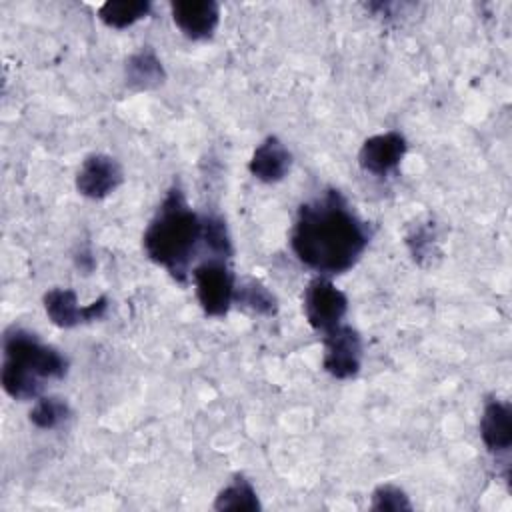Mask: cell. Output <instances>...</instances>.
<instances>
[{
    "mask_svg": "<svg viewBox=\"0 0 512 512\" xmlns=\"http://www.w3.org/2000/svg\"><path fill=\"white\" fill-rule=\"evenodd\" d=\"M368 242L370 230L366 222L334 188L304 202L290 232V246L296 258L326 276L350 270Z\"/></svg>",
    "mask_w": 512,
    "mask_h": 512,
    "instance_id": "obj_1",
    "label": "cell"
},
{
    "mask_svg": "<svg viewBox=\"0 0 512 512\" xmlns=\"http://www.w3.org/2000/svg\"><path fill=\"white\" fill-rule=\"evenodd\" d=\"M202 242V218L188 206L180 188H170L142 236L148 258L186 282L190 262Z\"/></svg>",
    "mask_w": 512,
    "mask_h": 512,
    "instance_id": "obj_2",
    "label": "cell"
},
{
    "mask_svg": "<svg viewBox=\"0 0 512 512\" xmlns=\"http://www.w3.org/2000/svg\"><path fill=\"white\" fill-rule=\"evenodd\" d=\"M16 366L38 380L64 378L68 360L54 346L44 344L34 332L12 326L4 332V362Z\"/></svg>",
    "mask_w": 512,
    "mask_h": 512,
    "instance_id": "obj_3",
    "label": "cell"
},
{
    "mask_svg": "<svg viewBox=\"0 0 512 512\" xmlns=\"http://www.w3.org/2000/svg\"><path fill=\"white\" fill-rule=\"evenodd\" d=\"M192 280L196 286V298L204 314L222 318L234 304L236 276L230 270L226 258L210 256L192 270Z\"/></svg>",
    "mask_w": 512,
    "mask_h": 512,
    "instance_id": "obj_4",
    "label": "cell"
},
{
    "mask_svg": "<svg viewBox=\"0 0 512 512\" xmlns=\"http://www.w3.org/2000/svg\"><path fill=\"white\" fill-rule=\"evenodd\" d=\"M302 308L308 324L318 332H328L342 324L348 312L346 294L326 276H316L308 282L302 298Z\"/></svg>",
    "mask_w": 512,
    "mask_h": 512,
    "instance_id": "obj_5",
    "label": "cell"
},
{
    "mask_svg": "<svg viewBox=\"0 0 512 512\" xmlns=\"http://www.w3.org/2000/svg\"><path fill=\"white\" fill-rule=\"evenodd\" d=\"M324 370L338 378L348 380L360 372L362 366V338L356 328L348 324H338L324 334Z\"/></svg>",
    "mask_w": 512,
    "mask_h": 512,
    "instance_id": "obj_6",
    "label": "cell"
},
{
    "mask_svg": "<svg viewBox=\"0 0 512 512\" xmlns=\"http://www.w3.org/2000/svg\"><path fill=\"white\" fill-rule=\"evenodd\" d=\"M44 310L52 324L58 328H74L84 322H94L102 318L108 310V298L100 296L98 300L80 306L78 296L70 288H52L44 294Z\"/></svg>",
    "mask_w": 512,
    "mask_h": 512,
    "instance_id": "obj_7",
    "label": "cell"
},
{
    "mask_svg": "<svg viewBox=\"0 0 512 512\" xmlns=\"http://www.w3.org/2000/svg\"><path fill=\"white\" fill-rule=\"evenodd\" d=\"M124 180L122 166L108 154H90L76 172V190L84 198L102 200Z\"/></svg>",
    "mask_w": 512,
    "mask_h": 512,
    "instance_id": "obj_8",
    "label": "cell"
},
{
    "mask_svg": "<svg viewBox=\"0 0 512 512\" xmlns=\"http://www.w3.org/2000/svg\"><path fill=\"white\" fill-rule=\"evenodd\" d=\"M406 150V138L400 132L390 130L366 138L360 146L358 162L364 172H370L374 176H388L400 166V162L406 156Z\"/></svg>",
    "mask_w": 512,
    "mask_h": 512,
    "instance_id": "obj_9",
    "label": "cell"
},
{
    "mask_svg": "<svg viewBox=\"0 0 512 512\" xmlns=\"http://www.w3.org/2000/svg\"><path fill=\"white\" fill-rule=\"evenodd\" d=\"M172 20L190 40H208L220 24V4L214 0H176L170 4Z\"/></svg>",
    "mask_w": 512,
    "mask_h": 512,
    "instance_id": "obj_10",
    "label": "cell"
},
{
    "mask_svg": "<svg viewBox=\"0 0 512 512\" xmlns=\"http://www.w3.org/2000/svg\"><path fill=\"white\" fill-rule=\"evenodd\" d=\"M292 166V154L286 148V144L276 138V136H268L264 138L252 152L250 162H248V170L250 174L266 184H274L280 182Z\"/></svg>",
    "mask_w": 512,
    "mask_h": 512,
    "instance_id": "obj_11",
    "label": "cell"
},
{
    "mask_svg": "<svg viewBox=\"0 0 512 512\" xmlns=\"http://www.w3.org/2000/svg\"><path fill=\"white\" fill-rule=\"evenodd\" d=\"M480 438L490 452H506L512 446V410L508 402L492 398L480 416Z\"/></svg>",
    "mask_w": 512,
    "mask_h": 512,
    "instance_id": "obj_12",
    "label": "cell"
},
{
    "mask_svg": "<svg viewBox=\"0 0 512 512\" xmlns=\"http://www.w3.org/2000/svg\"><path fill=\"white\" fill-rule=\"evenodd\" d=\"M124 78L134 90H154L164 84L166 70L156 52L150 46H144L126 60Z\"/></svg>",
    "mask_w": 512,
    "mask_h": 512,
    "instance_id": "obj_13",
    "label": "cell"
},
{
    "mask_svg": "<svg viewBox=\"0 0 512 512\" xmlns=\"http://www.w3.org/2000/svg\"><path fill=\"white\" fill-rule=\"evenodd\" d=\"M234 304H238L254 314H260V316H272L278 310L276 296L258 278L236 280Z\"/></svg>",
    "mask_w": 512,
    "mask_h": 512,
    "instance_id": "obj_14",
    "label": "cell"
},
{
    "mask_svg": "<svg viewBox=\"0 0 512 512\" xmlns=\"http://www.w3.org/2000/svg\"><path fill=\"white\" fill-rule=\"evenodd\" d=\"M150 10L152 4L148 0H108L98 8V18L106 26L122 30L146 18Z\"/></svg>",
    "mask_w": 512,
    "mask_h": 512,
    "instance_id": "obj_15",
    "label": "cell"
},
{
    "mask_svg": "<svg viewBox=\"0 0 512 512\" xmlns=\"http://www.w3.org/2000/svg\"><path fill=\"white\" fill-rule=\"evenodd\" d=\"M260 500L244 476H236L226 488H222L214 500V510H260Z\"/></svg>",
    "mask_w": 512,
    "mask_h": 512,
    "instance_id": "obj_16",
    "label": "cell"
},
{
    "mask_svg": "<svg viewBox=\"0 0 512 512\" xmlns=\"http://www.w3.org/2000/svg\"><path fill=\"white\" fill-rule=\"evenodd\" d=\"M70 418V406L64 398L42 396L30 410V422L40 430H54Z\"/></svg>",
    "mask_w": 512,
    "mask_h": 512,
    "instance_id": "obj_17",
    "label": "cell"
},
{
    "mask_svg": "<svg viewBox=\"0 0 512 512\" xmlns=\"http://www.w3.org/2000/svg\"><path fill=\"white\" fill-rule=\"evenodd\" d=\"M406 246L412 254V258L418 264H426V260H432L438 256V236L432 222H418L412 226L406 234Z\"/></svg>",
    "mask_w": 512,
    "mask_h": 512,
    "instance_id": "obj_18",
    "label": "cell"
},
{
    "mask_svg": "<svg viewBox=\"0 0 512 512\" xmlns=\"http://www.w3.org/2000/svg\"><path fill=\"white\" fill-rule=\"evenodd\" d=\"M202 242L216 258H230L234 248L226 222L220 216L202 218Z\"/></svg>",
    "mask_w": 512,
    "mask_h": 512,
    "instance_id": "obj_19",
    "label": "cell"
},
{
    "mask_svg": "<svg viewBox=\"0 0 512 512\" xmlns=\"http://www.w3.org/2000/svg\"><path fill=\"white\" fill-rule=\"evenodd\" d=\"M372 510H412L406 492L394 484H380L372 492Z\"/></svg>",
    "mask_w": 512,
    "mask_h": 512,
    "instance_id": "obj_20",
    "label": "cell"
}]
</instances>
